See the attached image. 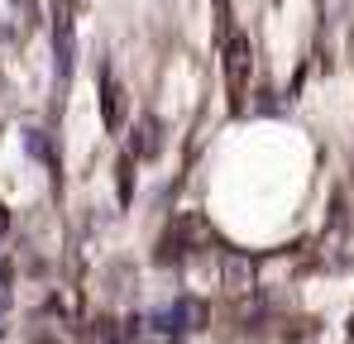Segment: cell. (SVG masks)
Instances as JSON below:
<instances>
[{
  "instance_id": "obj_4",
  "label": "cell",
  "mask_w": 354,
  "mask_h": 344,
  "mask_svg": "<svg viewBox=\"0 0 354 344\" xmlns=\"http://www.w3.org/2000/svg\"><path fill=\"white\" fill-rule=\"evenodd\" d=\"M53 39H58V62L62 72H67V62H72V19L58 10V24H53Z\"/></svg>"
},
{
  "instance_id": "obj_5",
  "label": "cell",
  "mask_w": 354,
  "mask_h": 344,
  "mask_svg": "<svg viewBox=\"0 0 354 344\" xmlns=\"http://www.w3.org/2000/svg\"><path fill=\"white\" fill-rule=\"evenodd\" d=\"M86 340L91 344H115V321H106V316L91 321V335H86Z\"/></svg>"
},
{
  "instance_id": "obj_7",
  "label": "cell",
  "mask_w": 354,
  "mask_h": 344,
  "mask_svg": "<svg viewBox=\"0 0 354 344\" xmlns=\"http://www.w3.org/2000/svg\"><path fill=\"white\" fill-rule=\"evenodd\" d=\"M29 344H62V340H53V335H39V340H29Z\"/></svg>"
},
{
  "instance_id": "obj_3",
  "label": "cell",
  "mask_w": 354,
  "mask_h": 344,
  "mask_svg": "<svg viewBox=\"0 0 354 344\" xmlns=\"http://www.w3.org/2000/svg\"><path fill=\"white\" fill-rule=\"evenodd\" d=\"M158 149H163V124L149 115V120L139 124V139H134V153H129V158H149V153H158Z\"/></svg>"
},
{
  "instance_id": "obj_1",
  "label": "cell",
  "mask_w": 354,
  "mask_h": 344,
  "mask_svg": "<svg viewBox=\"0 0 354 344\" xmlns=\"http://www.w3.org/2000/svg\"><path fill=\"white\" fill-rule=\"evenodd\" d=\"M221 57H225V96H230V111H244V96H249V72H254V44L249 34L230 29L221 39Z\"/></svg>"
},
{
  "instance_id": "obj_2",
  "label": "cell",
  "mask_w": 354,
  "mask_h": 344,
  "mask_svg": "<svg viewBox=\"0 0 354 344\" xmlns=\"http://www.w3.org/2000/svg\"><path fill=\"white\" fill-rule=\"evenodd\" d=\"M101 124H106L111 134L124 124V86H120L115 77H106V96H101Z\"/></svg>"
},
{
  "instance_id": "obj_6",
  "label": "cell",
  "mask_w": 354,
  "mask_h": 344,
  "mask_svg": "<svg viewBox=\"0 0 354 344\" xmlns=\"http://www.w3.org/2000/svg\"><path fill=\"white\" fill-rule=\"evenodd\" d=\"M129 168H134V158L124 153L115 163V182H120V206H129Z\"/></svg>"
},
{
  "instance_id": "obj_8",
  "label": "cell",
  "mask_w": 354,
  "mask_h": 344,
  "mask_svg": "<svg viewBox=\"0 0 354 344\" xmlns=\"http://www.w3.org/2000/svg\"><path fill=\"white\" fill-rule=\"evenodd\" d=\"M5 229H10V216H5V206H0V234H5Z\"/></svg>"
},
{
  "instance_id": "obj_9",
  "label": "cell",
  "mask_w": 354,
  "mask_h": 344,
  "mask_svg": "<svg viewBox=\"0 0 354 344\" xmlns=\"http://www.w3.org/2000/svg\"><path fill=\"white\" fill-rule=\"evenodd\" d=\"M350 344H354V335H350Z\"/></svg>"
}]
</instances>
